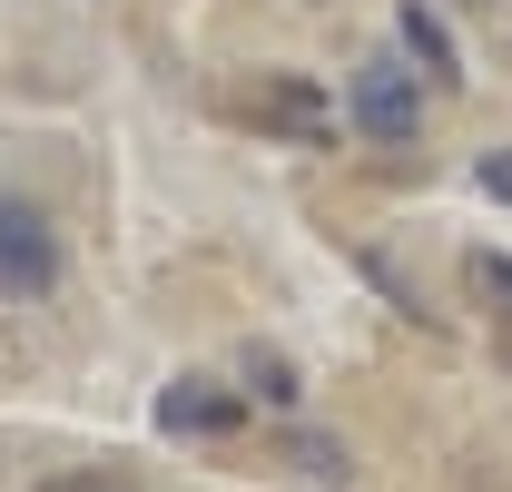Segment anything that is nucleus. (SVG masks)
<instances>
[{"label": "nucleus", "mask_w": 512, "mask_h": 492, "mask_svg": "<svg viewBox=\"0 0 512 492\" xmlns=\"http://www.w3.org/2000/svg\"><path fill=\"white\" fill-rule=\"evenodd\" d=\"M40 492H128V483H119V473H99V463H79V473H50Z\"/></svg>", "instance_id": "obj_8"}, {"label": "nucleus", "mask_w": 512, "mask_h": 492, "mask_svg": "<svg viewBox=\"0 0 512 492\" xmlns=\"http://www.w3.org/2000/svg\"><path fill=\"white\" fill-rule=\"evenodd\" d=\"M227 109L256 119V128H276V138H325L335 128L325 89H306V79H247V89H227Z\"/></svg>", "instance_id": "obj_3"}, {"label": "nucleus", "mask_w": 512, "mask_h": 492, "mask_svg": "<svg viewBox=\"0 0 512 492\" xmlns=\"http://www.w3.org/2000/svg\"><path fill=\"white\" fill-rule=\"evenodd\" d=\"M473 178H483V197H493V207H512V148H493Z\"/></svg>", "instance_id": "obj_9"}, {"label": "nucleus", "mask_w": 512, "mask_h": 492, "mask_svg": "<svg viewBox=\"0 0 512 492\" xmlns=\"http://www.w3.org/2000/svg\"><path fill=\"white\" fill-rule=\"evenodd\" d=\"M345 109H355V128H365V138H384V148H404V138L424 128V99H414L404 60H365L355 79H345Z\"/></svg>", "instance_id": "obj_2"}, {"label": "nucleus", "mask_w": 512, "mask_h": 492, "mask_svg": "<svg viewBox=\"0 0 512 492\" xmlns=\"http://www.w3.org/2000/svg\"><path fill=\"white\" fill-rule=\"evenodd\" d=\"M247 394H266V404H296V374L276 365V355H247Z\"/></svg>", "instance_id": "obj_7"}, {"label": "nucleus", "mask_w": 512, "mask_h": 492, "mask_svg": "<svg viewBox=\"0 0 512 492\" xmlns=\"http://www.w3.org/2000/svg\"><path fill=\"white\" fill-rule=\"evenodd\" d=\"M60 286V227L30 197H0V296H50Z\"/></svg>", "instance_id": "obj_1"}, {"label": "nucleus", "mask_w": 512, "mask_h": 492, "mask_svg": "<svg viewBox=\"0 0 512 492\" xmlns=\"http://www.w3.org/2000/svg\"><path fill=\"white\" fill-rule=\"evenodd\" d=\"M158 424H168V433H197V443H217V433L247 424V404H237L227 384H207V374H178V384L158 394Z\"/></svg>", "instance_id": "obj_4"}, {"label": "nucleus", "mask_w": 512, "mask_h": 492, "mask_svg": "<svg viewBox=\"0 0 512 492\" xmlns=\"http://www.w3.org/2000/svg\"><path fill=\"white\" fill-rule=\"evenodd\" d=\"M394 20H404V50H414V60H424V79H434V89H453V79H463V60H453V40H444V20H434V10H424V0H404V10H394Z\"/></svg>", "instance_id": "obj_5"}, {"label": "nucleus", "mask_w": 512, "mask_h": 492, "mask_svg": "<svg viewBox=\"0 0 512 492\" xmlns=\"http://www.w3.org/2000/svg\"><path fill=\"white\" fill-rule=\"evenodd\" d=\"M463 276H473V296H483V315H493V355L512 365V256H493V246H483Z\"/></svg>", "instance_id": "obj_6"}]
</instances>
